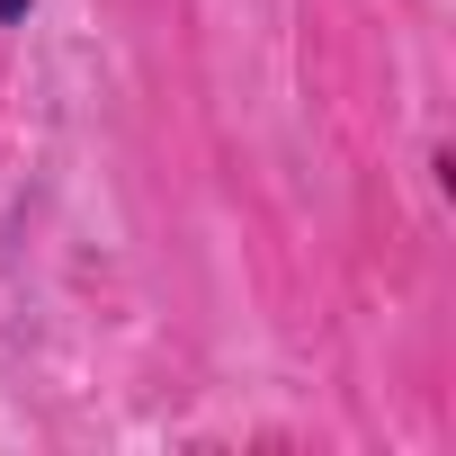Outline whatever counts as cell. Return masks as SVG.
Segmentation results:
<instances>
[{
	"mask_svg": "<svg viewBox=\"0 0 456 456\" xmlns=\"http://www.w3.org/2000/svg\"><path fill=\"white\" fill-rule=\"evenodd\" d=\"M0 19H28V0H0Z\"/></svg>",
	"mask_w": 456,
	"mask_h": 456,
	"instance_id": "cell-1",
	"label": "cell"
}]
</instances>
